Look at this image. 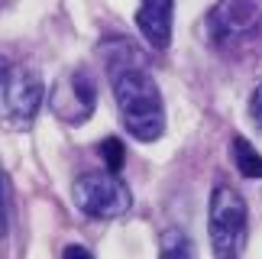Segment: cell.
I'll list each match as a JSON object with an SVG mask.
<instances>
[{
  "label": "cell",
  "instance_id": "11",
  "mask_svg": "<svg viewBox=\"0 0 262 259\" xmlns=\"http://www.w3.org/2000/svg\"><path fill=\"white\" fill-rule=\"evenodd\" d=\"M100 156H104V162H107V172H114V175L126 162V149H123V143H120L117 136H107L104 143H100Z\"/></svg>",
  "mask_w": 262,
  "mask_h": 259
},
{
  "label": "cell",
  "instance_id": "8",
  "mask_svg": "<svg viewBox=\"0 0 262 259\" xmlns=\"http://www.w3.org/2000/svg\"><path fill=\"white\" fill-rule=\"evenodd\" d=\"M230 153H233V165L239 168L243 178H262V156L256 153V146L246 136H233Z\"/></svg>",
  "mask_w": 262,
  "mask_h": 259
},
{
  "label": "cell",
  "instance_id": "7",
  "mask_svg": "<svg viewBox=\"0 0 262 259\" xmlns=\"http://www.w3.org/2000/svg\"><path fill=\"white\" fill-rule=\"evenodd\" d=\"M172 16L175 0H143L136 10V26L152 49H168L172 42Z\"/></svg>",
  "mask_w": 262,
  "mask_h": 259
},
{
  "label": "cell",
  "instance_id": "2",
  "mask_svg": "<svg viewBox=\"0 0 262 259\" xmlns=\"http://www.w3.org/2000/svg\"><path fill=\"white\" fill-rule=\"evenodd\" d=\"M246 201L236 195L230 185H217L210 195L207 207V230H210V246L214 259H239L246 243Z\"/></svg>",
  "mask_w": 262,
  "mask_h": 259
},
{
  "label": "cell",
  "instance_id": "14",
  "mask_svg": "<svg viewBox=\"0 0 262 259\" xmlns=\"http://www.w3.org/2000/svg\"><path fill=\"white\" fill-rule=\"evenodd\" d=\"M0 233H7V198H4V178H0Z\"/></svg>",
  "mask_w": 262,
  "mask_h": 259
},
{
  "label": "cell",
  "instance_id": "10",
  "mask_svg": "<svg viewBox=\"0 0 262 259\" xmlns=\"http://www.w3.org/2000/svg\"><path fill=\"white\" fill-rule=\"evenodd\" d=\"M159 259H198L194 240L181 230H165L162 233V250H159Z\"/></svg>",
  "mask_w": 262,
  "mask_h": 259
},
{
  "label": "cell",
  "instance_id": "5",
  "mask_svg": "<svg viewBox=\"0 0 262 259\" xmlns=\"http://www.w3.org/2000/svg\"><path fill=\"white\" fill-rule=\"evenodd\" d=\"M42 104V81L26 65H13L0 88V117L16 126H26Z\"/></svg>",
  "mask_w": 262,
  "mask_h": 259
},
{
  "label": "cell",
  "instance_id": "6",
  "mask_svg": "<svg viewBox=\"0 0 262 259\" xmlns=\"http://www.w3.org/2000/svg\"><path fill=\"white\" fill-rule=\"evenodd\" d=\"M94 101H97V91H94V81L88 78V72H75L65 84L55 88L52 94V111L68 123H81L91 117L94 111Z\"/></svg>",
  "mask_w": 262,
  "mask_h": 259
},
{
  "label": "cell",
  "instance_id": "1",
  "mask_svg": "<svg viewBox=\"0 0 262 259\" xmlns=\"http://www.w3.org/2000/svg\"><path fill=\"white\" fill-rule=\"evenodd\" d=\"M110 81H114L120 120L129 130V136H136L139 143H152L165 133L162 94H159V84L152 81L146 65L110 72Z\"/></svg>",
  "mask_w": 262,
  "mask_h": 259
},
{
  "label": "cell",
  "instance_id": "4",
  "mask_svg": "<svg viewBox=\"0 0 262 259\" xmlns=\"http://www.w3.org/2000/svg\"><path fill=\"white\" fill-rule=\"evenodd\" d=\"M75 201L88 217H120L133 204L126 182H120L114 172H88L75 182Z\"/></svg>",
  "mask_w": 262,
  "mask_h": 259
},
{
  "label": "cell",
  "instance_id": "9",
  "mask_svg": "<svg viewBox=\"0 0 262 259\" xmlns=\"http://www.w3.org/2000/svg\"><path fill=\"white\" fill-rule=\"evenodd\" d=\"M104 62L107 72H120V68H133V65H146V58L139 55V49L126 39H114L104 46Z\"/></svg>",
  "mask_w": 262,
  "mask_h": 259
},
{
  "label": "cell",
  "instance_id": "13",
  "mask_svg": "<svg viewBox=\"0 0 262 259\" xmlns=\"http://www.w3.org/2000/svg\"><path fill=\"white\" fill-rule=\"evenodd\" d=\"M62 259H94L84 246H78V243H72V246H65V253H62Z\"/></svg>",
  "mask_w": 262,
  "mask_h": 259
},
{
  "label": "cell",
  "instance_id": "15",
  "mask_svg": "<svg viewBox=\"0 0 262 259\" xmlns=\"http://www.w3.org/2000/svg\"><path fill=\"white\" fill-rule=\"evenodd\" d=\"M7 72H10V65L4 62V58H0V88H4V78H7Z\"/></svg>",
  "mask_w": 262,
  "mask_h": 259
},
{
  "label": "cell",
  "instance_id": "12",
  "mask_svg": "<svg viewBox=\"0 0 262 259\" xmlns=\"http://www.w3.org/2000/svg\"><path fill=\"white\" fill-rule=\"evenodd\" d=\"M249 114H253V120L262 123V84L253 91V101H249Z\"/></svg>",
  "mask_w": 262,
  "mask_h": 259
},
{
  "label": "cell",
  "instance_id": "3",
  "mask_svg": "<svg viewBox=\"0 0 262 259\" xmlns=\"http://www.w3.org/2000/svg\"><path fill=\"white\" fill-rule=\"evenodd\" d=\"M262 29L259 0H220L207 13V36L220 49H236L256 39Z\"/></svg>",
  "mask_w": 262,
  "mask_h": 259
}]
</instances>
